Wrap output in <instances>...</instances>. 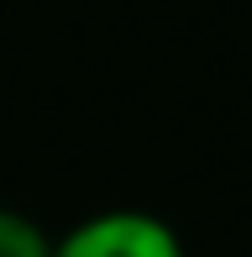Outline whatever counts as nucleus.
<instances>
[{
	"label": "nucleus",
	"mask_w": 252,
	"mask_h": 257,
	"mask_svg": "<svg viewBox=\"0 0 252 257\" xmlns=\"http://www.w3.org/2000/svg\"><path fill=\"white\" fill-rule=\"evenodd\" d=\"M53 257H189V252L174 220L121 205V210H95V215L74 220L63 236H53Z\"/></svg>",
	"instance_id": "obj_1"
},
{
	"label": "nucleus",
	"mask_w": 252,
	"mask_h": 257,
	"mask_svg": "<svg viewBox=\"0 0 252 257\" xmlns=\"http://www.w3.org/2000/svg\"><path fill=\"white\" fill-rule=\"evenodd\" d=\"M0 257H53V236L37 215L0 205Z\"/></svg>",
	"instance_id": "obj_2"
}]
</instances>
